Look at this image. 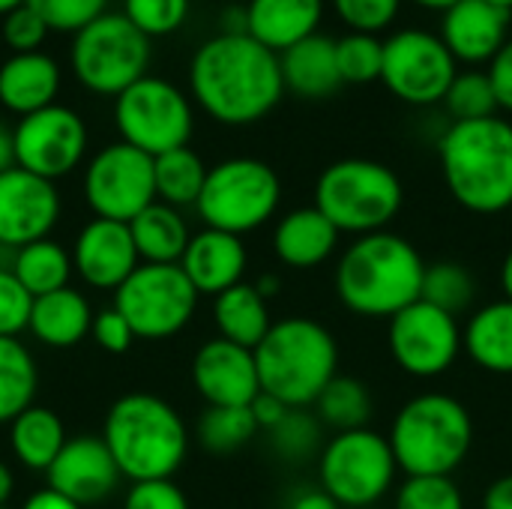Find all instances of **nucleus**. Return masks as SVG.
Instances as JSON below:
<instances>
[{
	"mask_svg": "<svg viewBox=\"0 0 512 509\" xmlns=\"http://www.w3.org/2000/svg\"><path fill=\"white\" fill-rule=\"evenodd\" d=\"M417 6H426V9H438V12H444V9H450L453 3H459V0H414Z\"/></svg>",
	"mask_w": 512,
	"mask_h": 509,
	"instance_id": "58",
	"label": "nucleus"
},
{
	"mask_svg": "<svg viewBox=\"0 0 512 509\" xmlns=\"http://www.w3.org/2000/svg\"><path fill=\"white\" fill-rule=\"evenodd\" d=\"M72 267L87 285L99 291H117L141 267L129 225L111 219L87 222L75 237Z\"/></svg>",
	"mask_w": 512,
	"mask_h": 509,
	"instance_id": "19",
	"label": "nucleus"
},
{
	"mask_svg": "<svg viewBox=\"0 0 512 509\" xmlns=\"http://www.w3.org/2000/svg\"><path fill=\"white\" fill-rule=\"evenodd\" d=\"M189 87L201 111L225 126L258 123L285 93L279 54L249 33L207 39L189 63Z\"/></svg>",
	"mask_w": 512,
	"mask_h": 509,
	"instance_id": "1",
	"label": "nucleus"
},
{
	"mask_svg": "<svg viewBox=\"0 0 512 509\" xmlns=\"http://www.w3.org/2000/svg\"><path fill=\"white\" fill-rule=\"evenodd\" d=\"M102 441L132 483L171 480L189 453L183 417L153 393L120 396L105 417Z\"/></svg>",
	"mask_w": 512,
	"mask_h": 509,
	"instance_id": "4",
	"label": "nucleus"
},
{
	"mask_svg": "<svg viewBox=\"0 0 512 509\" xmlns=\"http://www.w3.org/2000/svg\"><path fill=\"white\" fill-rule=\"evenodd\" d=\"M87 153V126L66 105H48L18 120L15 126V165L45 177L60 180L81 165Z\"/></svg>",
	"mask_w": 512,
	"mask_h": 509,
	"instance_id": "16",
	"label": "nucleus"
},
{
	"mask_svg": "<svg viewBox=\"0 0 512 509\" xmlns=\"http://www.w3.org/2000/svg\"><path fill=\"white\" fill-rule=\"evenodd\" d=\"M192 384L207 408H246L261 393L255 351L228 339H210L192 360Z\"/></svg>",
	"mask_w": 512,
	"mask_h": 509,
	"instance_id": "18",
	"label": "nucleus"
},
{
	"mask_svg": "<svg viewBox=\"0 0 512 509\" xmlns=\"http://www.w3.org/2000/svg\"><path fill=\"white\" fill-rule=\"evenodd\" d=\"M213 321L219 339H228L249 351H255L273 327L267 297L249 282H240L222 291L219 297H213Z\"/></svg>",
	"mask_w": 512,
	"mask_h": 509,
	"instance_id": "28",
	"label": "nucleus"
},
{
	"mask_svg": "<svg viewBox=\"0 0 512 509\" xmlns=\"http://www.w3.org/2000/svg\"><path fill=\"white\" fill-rule=\"evenodd\" d=\"M462 348L480 369L512 375V300H495L477 309L462 333Z\"/></svg>",
	"mask_w": 512,
	"mask_h": 509,
	"instance_id": "29",
	"label": "nucleus"
},
{
	"mask_svg": "<svg viewBox=\"0 0 512 509\" xmlns=\"http://www.w3.org/2000/svg\"><path fill=\"white\" fill-rule=\"evenodd\" d=\"M426 261L411 240L393 231L357 237L339 258L333 288L360 318H393L423 294Z\"/></svg>",
	"mask_w": 512,
	"mask_h": 509,
	"instance_id": "2",
	"label": "nucleus"
},
{
	"mask_svg": "<svg viewBox=\"0 0 512 509\" xmlns=\"http://www.w3.org/2000/svg\"><path fill=\"white\" fill-rule=\"evenodd\" d=\"M489 81L495 87L498 96V108L512 111V39H507V45L489 60Z\"/></svg>",
	"mask_w": 512,
	"mask_h": 509,
	"instance_id": "49",
	"label": "nucleus"
},
{
	"mask_svg": "<svg viewBox=\"0 0 512 509\" xmlns=\"http://www.w3.org/2000/svg\"><path fill=\"white\" fill-rule=\"evenodd\" d=\"M36 381V363L21 339L0 336V423H12L33 405Z\"/></svg>",
	"mask_w": 512,
	"mask_h": 509,
	"instance_id": "35",
	"label": "nucleus"
},
{
	"mask_svg": "<svg viewBox=\"0 0 512 509\" xmlns=\"http://www.w3.org/2000/svg\"><path fill=\"white\" fill-rule=\"evenodd\" d=\"M408 477H453L474 444L468 408L447 393H420L402 405L387 435Z\"/></svg>",
	"mask_w": 512,
	"mask_h": 509,
	"instance_id": "6",
	"label": "nucleus"
},
{
	"mask_svg": "<svg viewBox=\"0 0 512 509\" xmlns=\"http://www.w3.org/2000/svg\"><path fill=\"white\" fill-rule=\"evenodd\" d=\"M255 366L261 393L288 408H309L339 375V345L321 321L282 318L255 348Z\"/></svg>",
	"mask_w": 512,
	"mask_h": 509,
	"instance_id": "5",
	"label": "nucleus"
},
{
	"mask_svg": "<svg viewBox=\"0 0 512 509\" xmlns=\"http://www.w3.org/2000/svg\"><path fill=\"white\" fill-rule=\"evenodd\" d=\"M270 447L285 462H306L321 456V420L306 408H291L285 420L270 429Z\"/></svg>",
	"mask_w": 512,
	"mask_h": 509,
	"instance_id": "38",
	"label": "nucleus"
},
{
	"mask_svg": "<svg viewBox=\"0 0 512 509\" xmlns=\"http://www.w3.org/2000/svg\"><path fill=\"white\" fill-rule=\"evenodd\" d=\"M249 408H252V417H255L258 429H264V432H270L273 426H279V423L285 420V414L291 411L285 402H279V399L270 396V393H258L255 402H252Z\"/></svg>",
	"mask_w": 512,
	"mask_h": 509,
	"instance_id": "50",
	"label": "nucleus"
},
{
	"mask_svg": "<svg viewBox=\"0 0 512 509\" xmlns=\"http://www.w3.org/2000/svg\"><path fill=\"white\" fill-rule=\"evenodd\" d=\"M60 90V66L42 51L12 54L0 66V105L27 117L54 105Z\"/></svg>",
	"mask_w": 512,
	"mask_h": 509,
	"instance_id": "25",
	"label": "nucleus"
},
{
	"mask_svg": "<svg viewBox=\"0 0 512 509\" xmlns=\"http://www.w3.org/2000/svg\"><path fill=\"white\" fill-rule=\"evenodd\" d=\"M315 417L321 426H330L333 432H354V429H369L372 420V393L360 378L351 375H336L318 402L312 405Z\"/></svg>",
	"mask_w": 512,
	"mask_h": 509,
	"instance_id": "34",
	"label": "nucleus"
},
{
	"mask_svg": "<svg viewBox=\"0 0 512 509\" xmlns=\"http://www.w3.org/2000/svg\"><path fill=\"white\" fill-rule=\"evenodd\" d=\"M444 105L453 117V123L468 120H486L498 114V96L486 72H459L444 96Z\"/></svg>",
	"mask_w": 512,
	"mask_h": 509,
	"instance_id": "39",
	"label": "nucleus"
},
{
	"mask_svg": "<svg viewBox=\"0 0 512 509\" xmlns=\"http://www.w3.org/2000/svg\"><path fill=\"white\" fill-rule=\"evenodd\" d=\"M288 509H342L324 489H309V492H300L291 507Z\"/></svg>",
	"mask_w": 512,
	"mask_h": 509,
	"instance_id": "53",
	"label": "nucleus"
},
{
	"mask_svg": "<svg viewBox=\"0 0 512 509\" xmlns=\"http://www.w3.org/2000/svg\"><path fill=\"white\" fill-rule=\"evenodd\" d=\"M438 156L459 207L480 216L512 207V123L504 117L453 123L438 144Z\"/></svg>",
	"mask_w": 512,
	"mask_h": 509,
	"instance_id": "3",
	"label": "nucleus"
},
{
	"mask_svg": "<svg viewBox=\"0 0 512 509\" xmlns=\"http://www.w3.org/2000/svg\"><path fill=\"white\" fill-rule=\"evenodd\" d=\"M0 509H9V507H0Z\"/></svg>",
	"mask_w": 512,
	"mask_h": 509,
	"instance_id": "61",
	"label": "nucleus"
},
{
	"mask_svg": "<svg viewBox=\"0 0 512 509\" xmlns=\"http://www.w3.org/2000/svg\"><path fill=\"white\" fill-rule=\"evenodd\" d=\"M279 201V174L261 159L234 156L207 171L195 210L207 228L243 237L267 225L276 216Z\"/></svg>",
	"mask_w": 512,
	"mask_h": 509,
	"instance_id": "8",
	"label": "nucleus"
},
{
	"mask_svg": "<svg viewBox=\"0 0 512 509\" xmlns=\"http://www.w3.org/2000/svg\"><path fill=\"white\" fill-rule=\"evenodd\" d=\"M21 3H27V0H0V15H9V12L18 9Z\"/></svg>",
	"mask_w": 512,
	"mask_h": 509,
	"instance_id": "59",
	"label": "nucleus"
},
{
	"mask_svg": "<svg viewBox=\"0 0 512 509\" xmlns=\"http://www.w3.org/2000/svg\"><path fill=\"white\" fill-rule=\"evenodd\" d=\"M114 123L120 141L144 150L147 156H162L177 147H189L192 138V105L180 87L165 78L144 75L114 102Z\"/></svg>",
	"mask_w": 512,
	"mask_h": 509,
	"instance_id": "11",
	"label": "nucleus"
},
{
	"mask_svg": "<svg viewBox=\"0 0 512 509\" xmlns=\"http://www.w3.org/2000/svg\"><path fill=\"white\" fill-rule=\"evenodd\" d=\"M339 228L312 204L285 213L273 228V252L285 267L312 270L324 264L339 246Z\"/></svg>",
	"mask_w": 512,
	"mask_h": 509,
	"instance_id": "23",
	"label": "nucleus"
},
{
	"mask_svg": "<svg viewBox=\"0 0 512 509\" xmlns=\"http://www.w3.org/2000/svg\"><path fill=\"white\" fill-rule=\"evenodd\" d=\"M198 297L180 264H141L114 291V309L132 324L138 339L159 342L192 321Z\"/></svg>",
	"mask_w": 512,
	"mask_h": 509,
	"instance_id": "12",
	"label": "nucleus"
},
{
	"mask_svg": "<svg viewBox=\"0 0 512 509\" xmlns=\"http://www.w3.org/2000/svg\"><path fill=\"white\" fill-rule=\"evenodd\" d=\"M474 294H477L474 276L459 261L426 264L420 300H426V303H432V306H438V309H444V312L459 318L474 303Z\"/></svg>",
	"mask_w": 512,
	"mask_h": 509,
	"instance_id": "37",
	"label": "nucleus"
},
{
	"mask_svg": "<svg viewBox=\"0 0 512 509\" xmlns=\"http://www.w3.org/2000/svg\"><path fill=\"white\" fill-rule=\"evenodd\" d=\"M246 264H249V255H246L243 240L237 234H225L213 228L192 234L180 258L186 279L201 297H219L222 291L240 285Z\"/></svg>",
	"mask_w": 512,
	"mask_h": 509,
	"instance_id": "22",
	"label": "nucleus"
},
{
	"mask_svg": "<svg viewBox=\"0 0 512 509\" xmlns=\"http://www.w3.org/2000/svg\"><path fill=\"white\" fill-rule=\"evenodd\" d=\"M396 366L411 378H438L453 369L462 351V330L456 315L417 300L390 318L387 330Z\"/></svg>",
	"mask_w": 512,
	"mask_h": 509,
	"instance_id": "15",
	"label": "nucleus"
},
{
	"mask_svg": "<svg viewBox=\"0 0 512 509\" xmlns=\"http://www.w3.org/2000/svg\"><path fill=\"white\" fill-rule=\"evenodd\" d=\"M489 3H495V6H504V9H510L512 12V0H489Z\"/></svg>",
	"mask_w": 512,
	"mask_h": 509,
	"instance_id": "60",
	"label": "nucleus"
},
{
	"mask_svg": "<svg viewBox=\"0 0 512 509\" xmlns=\"http://www.w3.org/2000/svg\"><path fill=\"white\" fill-rule=\"evenodd\" d=\"M69 60L81 87L117 99L147 75L150 39L123 12H105L75 33Z\"/></svg>",
	"mask_w": 512,
	"mask_h": 509,
	"instance_id": "9",
	"label": "nucleus"
},
{
	"mask_svg": "<svg viewBox=\"0 0 512 509\" xmlns=\"http://www.w3.org/2000/svg\"><path fill=\"white\" fill-rule=\"evenodd\" d=\"M402 0H333L336 15L342 24L351 27V33H378L387 30L399 15Z\"/></svg>",
	"mask_w": 512,
	"mask_h": 509,
	"instance_id": "44",
	"label": "nucleus"
},
{
	"mask_svg": "<svg viewBox=\"0 0 512 509\" xmlns=\"http://www.w3.org/2000/svg\"><path fill=\"white\" fill-rule=\"evenodd\" d=\"M123 509H189V501L171 480H147L132 483Z\"/></svg>",
	"mask_w": 512,
	"mask_h": 509,
	"instance_id": "47",
	"label": "nucleus"
},
{
	"mask_svg": "<svg viewBox=\"0 0 512 509\" xmlns=\"http://www.w3.org/2000/svg\"><path fill=\"white\" fill-rule=\"evenodd\" d=\"M30 9L48 24V30L60 33H78L99 15H105L108 0H27Z\"/></svg>",
	"mask_w": 512,
	"mask_h": 509,
	"instance_id": "43",
	"label": "nucleus"
},
{
	"mask_svg": "<svg viewBox=\"0 0 512 509\" xmlns=\"http://www.w3.org/2000/svg\"><path fill=\"white\" fill-rule=\"evenodd\" d=\"M207 165L192 147H177L153 159L156 174V201L171 207H195L207 180Z\"/></svg>",
	"mask_w": 512,
	"mask_h": 509,
	"instance_id": "33",
	"label": "nucleus"
},
{
	"mask_svg": "<svg viewBox=\"0 0 512 509\" xmlns=\"http://www.w3.org/2000/svg\"><path fill=\"white\" fill-rule=\"evenodd\" d=\"M501 291H504V300H512V249L504 255V264H501Z\"/></svg>",
	"mask_w": 512,
	"mask_h": 509,
	"instance_id": "56",
	"label": "nucleus"
},
{
	"mask_svg": "<svg viewBox=\"0 0 512 509\" xmlns=\"http://www.w3.org/2000/svg\"><path fill=\"white\" fill-rule=\"evenodd\" d=\"M255 288H258L264 297H273V294H279V279H276V276H261V279L255 282Z\"/></svg>",
	"mask_w": 512,
	"mask_h": 509,
	"instance_id": "57",
	"label": "nucleus"
},
{
	"mask_svg": "<svg viewBox=\"0 0 512 509\" xmlns=\"http://www.w3.org/2000/svg\"><path fill=\"white\" fill-rule=\"evenodd\" d=\"M9 270L27 288L30 297H45L51 291L69 288V276L75 267H72V255L60 243L45 237L15 249Z\"/></svg>",
	"mask_w": 512,
	"mask_h": 509,
	"instance_id": "32",
	"label": "nucleus"
},
{
	"mask_svg": "<svg viewBox=\"0 0 512 509\" xmlns=\"http://www.w3.org/2000/svg\"><path fill=\"white\" fill-rule=\"evenodd\" d=\"M324 0H249L246 33L264 48L282 54L318 33Z\"/></svg>",
	"mask_w": 512,
	"mask_h": 509,
	"instance_id": "24",
	"label": "nucleus"
},
{
	"mask_svg": "<svg viewBox=\"0 0 512 509\" xmlns=\"http://www.w3.org/2000/svg\"><path fill=\"white\" fill-rule=\"evenodd\" d=\"M258 423L252 417V408H207L198 420V441L213 456H231L243 450L255 435Z\"/></svg>",
	"mask_w": 512,
	"mask_h": 509,
	"instance_id": "36",
	"label": "nucleus"
},
{
	"mask_svg": "<svg viewBox=\"0 0 512 509\" xmlns=\"http://www.w3.org/2000/svg\"><path fill=\"white\" fill-rule=\"evenodd\" d=\"M123 15L147 36H168L174 33L186 15L189 0H123Z\"/></svg>",
	"mask_w": 512,
	"mask_h": 509,
	"instance_id": "42",
	"label": "nucleus"
},
{
	"mask_svg": "<svg viewBox=\"0 0 512 509\" xmlns=\"http://www.w3.org/2000/svg\"><path fill=\"white\" fill-rule=\"evenodd\" d=\"M15 168V129L0 120V174Z\"/></svg>",
	"mask_w": 512,
	"mask_h": 509,
	"instance_id": "54",
	"label": "nucleus"
},
{
	"mask_svg": "<svg viewBox=\"0 0 512 509\" xmlns=\"http://www.w3.org/2000/svg\"><path fill=\"white\" fill-rule=\"evenodd\" d=\"M93 339L99 348H105L108 354H126L132 348V342L138 339L132 324L111 306V309H102L96 318H93Z\"/></svg>",
	"mask_w": 512,
	"mask_h": 509,
	"instance_id": "48",
	"label": "nucleus"
},
{
	"mask_svg": "<svg viewBox=\"0 0 512 509\" xmlns=\"http://www.w3.org/2000/svg\"><path fill=\"white\" fill-rule=\"evenodd\" d=\"M27 330L48 348H72L93 330V312L81 291L60 288L45 297H33Z\"/></svg>",
	"mask_w": 512,
	"mask_h": 509,
	"instance_id": "27",
	"label": "nucleus"
},
{
	"mask_svg": "<svg viewBox=\"0 0 512 509\" xmlns=\"http://www.w3.org/2000/svg\"><path fill=\"white\" fill-rule=\"evenodd\" d=\"M45 474H48V486L54 492L66 495L69 501H75L81 507L105 501L123 477L111 450L105 447V441L90 438V435L69 438Z\"/></svg>",
	"mask_w": 512,
	"mask_h": 509,
	"instance_id": "20",
	"label": "nucleus"
},
{
	"mask_svg": "<svg viewBox=\"0 0 512 509\" xmlns=\"http://www.w3.org/2000/svg\"><path fill=\"white\" fill-rule=\"evenodd\" d=\"M84 201L96 213V219L129 225L141 210H147L156 201L153 156L126 141L102 147L87 162Z\"/></svg>",
	"mask_w": 512,
	"mask_h": 509,
	"instance_id": "13",
	"label": "nucleus"
},
{
	"mask_svg": "<svg viewBox=\"0 0 512 509\" xmlns=\"http://www.w3.org/2000/svg\"><path fill=\"white\" fill-rule=\"evenodd\" d=\"M141 264H180L192 234L177 207L153 201L129 222Z\"/></svg>",
	"mask_w": 512,
	"mask_h": 509,
	"instance_id": "30",
	"label": "nucleus"
},
{
	"mask_svg": "<svg viewBox=\"0 0 512 509\" xmlns=\"http://www.w3.org/2000/svg\"><path fill=\"white\" fill-rule=\"evenodd\" d=\"M396 471L399 465L387 435L372 429L336 432L318 456L321 489L342 509L378 504L393 489Z\"/></svg>",
	"mask_w": 512,
	"mask_h": 509,
	"instance_id": "10",
	"label": "nucleus"
},
{
	"mask_svg": "<svg viewBox=\"0 0 512 509\" xmlns=\"http://www.w3.org/2000/svg\"><path fill=\"white\" fill-rule=\"evenodd\" d=\"M405 201L402 180L375 159H339L327 165L315 183V207L339 228V234H378L399 216Z\"/></svg>",
	"mask_w": 512,
	"mask_h": 509,
	"instance_id": "7",
	"label": "nucleus"
},
{
	"mask_svg": "<svg viewBox=\"0 0 512 509\" xmlns=\"http://www.w3.org/2000/svg\"><path fill=\"white\" fill-rule=\"evenodd\" d=\"M483 509H512V474L498 477L486 495H483Z\"/></svg>",
	"mask_w": 512,
	"mask_h": 509,
	"instance_id": "52",
	"label": "nucleus"
},
{
	"mask_svg": "<svg viewBox=\"0 0 512 509\" xmlns=\"http://www.w3.org/2000/svg\"><path fill=\"white\" fill-rule=\"evenodd\" d=\"M456 75V57L438 33L411 27L384 39L381 81L396 99L408 105L444 102Z\"/></svg>",
	"mask_w": 512,
	"mask_h": 509,
	"instance_id": "14",
	"label": "nucleus"
},
{
	"mask_svg": "<svg viewBox=\"0 0 512 509\" xmlns=\"http://www.w3.org/2000/svg\"><path fill=\"white\" fill-rule=\"evenodd\" d=\"M12 492H15V477H12V471L6 468V462H0V507L9 504Z\"/></svg>",
	"mask_w": 512,
	"mask_h": 509,
	"instance_id": "55",
	"label": "nucleus"
},
{
	"mask_svg": "<svg viewBox=\"0 0 512 509\" xmlns=\"http://www.w3.org/2000/svg\"><path fill=\"white\" fill-rule=\"evenodd\" d=\"M21 509H84L81 504H75V501H69L66 495H60V492H54L51 486L48 489H39L36 495H30L27 498V504Z\"/></svg>",
	"mask_w": 512,
	"mask_h": 509,
	"instance_id": "51",
	"label": "nucleus"
},
{
	"mask_svg": "<svg viewBox=\"0 0 512 509\" xmlns=\"http://www.w3.org/2000/svg\"><path fill=\"white\" fill-rule=\"evenodd\" d=\"M66 429L51 408L30 405L9 423V447L30 471H48L66 447Z\"/></svg>",
	"mask_w": 512,
	"mask_h": 509,
	"instance_id": "31",
	"label": "nucleus"
},
{
	"mask_svg": "<svg viewBox=\"0 0 512 509\" xmlns=\"http://www.w3.org/2000/svg\"><path fill=\"white\" fill-rule=\"evenodd\" d=\"M510 9L489 0H459L441 15V39L450 54L465 63L492 60L510 39Z\"/></svg>",
	"mask_w": 512,
	"mask_h": 509,
	"instance_id": "21",
	"label": "nucleus"
},
{
	"mask_svg": "<svg viewBox=\"0 0 512 509\" xmlns=\"http://www.w3.org/2000/svg\"><path fill=\"white\" fill-rule=\"evenodd\" d=\"M336 60H339V72L345 84L381 81L384 42L372 33H348L336 39Z\"/></svg>",
	"mask_w": 512,
	"mask_h": 509,
	"instance_id": "40",
	"label": "nucleus"
},
{
	"mask_svg": "<svg viewBox=\"0 0 512 509\" xmlns=\"http://www.w3.org/2000/svg\"><path fill=\"white\" fill-rule=\"evenodd\" d=\"M393 509H465V495L453 477H408L396 489Z\"/></svg>",
	"mask_w": 512,
	"mask_h": 509,
	"instance_id": "41",
	"label": "nucleus"
},
{
	"mask_svg": "<svg viewBox=\"0 0 512 509\" xmlns=\"http://www.w3.org/2000/svg\"><path fill=\"white\" fill-rule=\"evenodd\" d=\"M45 36H48V24L27 3H21L18 9H12L9 15H3V39H6V45L15 54L39 51V45L45 42Z\"/></svg>",
	"mask_w": 512,
	"mask_h": 509,
	"instance_id": "46",
	"label": "nucleus"
},
{
	"mask_svg": "<svg viewBox=\"0 0 512 509\" xmlns=\"http://www.w3.org/2000/svg\"><path fill=\"white\" fill-rule=\"evenodd\" d=\"M279 69H282L285 90H291L303 99L333 96L345 84L342 72H339V60H336V39L321 36V33L282 51Z\"/></svg>",
	"mask_w": 512,
	"mask_h": 509,
	"instance_id": "26",
	"label": "nucleus"
},
{
	"mask_svg": "<svg viewBox=\"0 0 512 509\" xmlns=\"http://www.w3.org/2000/svg\"><path fill=\"white\" fill-rule=\"evenodd\" d=\"M60 219L57 186L24 168L0 174V246L21 249L45 240Z\"/></svg>",
	"mask_w": 512,
	"mask_h": 509,
	"instance_id": "17",
	"label": "nucleus"
},
{
	"mask_svg": "<svg viewBox=\"0 0 512 509\" xmlns=\"http://www.w3.org/2000/svg\"><path fill=\"white\" fill-rule=\"evenodd\" d=\"M33 297L9 267H0V336L18 339L30 324Z\"/></svg>",
	"mask_w": 512,
	"mask_h": 509,
	"instance_id": "45",
	"label": "nucleus"
}]
</instances>
